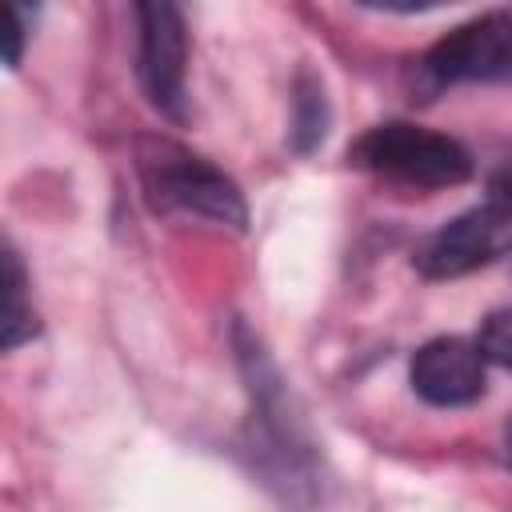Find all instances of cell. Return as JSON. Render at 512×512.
I'll list each match as a JSON object with an SVG mask.
<instances>
[{"instance_id": "6da1fadb", "label": "cell", "mask_w": 512, "mask_h": 512, "mask_svg": "<svg viewBox=\"0 0 512 512\" xmlns=\"http://www.w3.org/2000/svg\"><path fill=\"white\" fill-rule=\"evenodd\" d=\"M136 172H140L144 200L152 204V212L192 216V220L244 232L248 208L232 176H224L216 164L188 152L184 144L164 140V136H144L136 144Z\"/></svg>"}, {"instance_id": "7a4b0ae2", "label": "cell", "mask_w": 512, "mask_h": 512, "mask_svg": "<svg viewBox=\"0 0 512 512\" xmlns=\"http://www.w3.org/2000/svg\"><path fill=\"white\" fill-rule=\"evenodd\" d=\"M348 160L364 172H376L412 188H452L472 176V156L460 140L408 120H388L368 128L352 144Z\"/></svg>"}, {"instance_id": "3957f363", "label": "cell", "mask_w": 512, "mask_h": 512, "mask_svg": "<svg viewBox=\"0 0 512 512\" xmlns=\"http://www.w3.org/2000/svg\"><path fill=\"white\" fill-rule=\"evenodd\" d=\"M136 28H140L136 76H140L148 104L168 120H184V108H188V28H184L180 8L164 4V0L136 4Z\"/></svg>"}, {"instance_id": "277c9868", "label": "cell", "mask_w": 512, "mask_h": 512, "mask_svg": "<svg viewBox=\"0 0 512 512\" xmlns=\"http://www.w3.org/2000/svg\"><path fill=\"white\" fill-rule=\"evenodd\" d=\"M420 72L436 88L464 80H512V8H492L456 24L424 52Z\"/></svg>"}, {"instance_id": "5b68a950", "label": "cell", "mask_w": 512, "mask_h": 512, "mask_svg": "<svg viewBox=\"0 0 512 512\" xmlns=\"http://www.w3.org/2000/svg\"><path fill=\"white\" fill-rule=\"evenodd\" d=\"M504 252H512V216L492 204H480L432 232L416 252V268L428 280H452L500 260Z\"/></svg>"}, {"instance_id": "8992f818", "label": "cell", "mask_w": 512, "mask_h": 512, "mask_svg": "<svg viewBox=\"0 0 512 512\" xmlns=\"http://www.w3.org/2000/svg\"><path fill=\"white\" fill-rule=\"evenodd\" d=\"M484 356L476 348V340L464 336H436L424 348H416L408 380L416 388L420 400L436 404V408H464L472 400L484 396Z\"/></svg>"}, {"instance_id": "52a82bcc", "label": "cell", "mask_w": 512, "mask_h": 512, "mask_svg": "<svg viewBox=\"0 0 512 512\" xmlns=\"http://www.w3.org/2000/svg\"><path fill=\"white\" fill-rule=\"evenodd\" d=\"M328 132V96L320 76L308 68L296 76V100H292V144L296 152H312Z\"/></svg>"}, {"instance_id": "ba28073f", "label": "cell", "mask_w": 512, "mask_h": 512, "mask_svg": "<svg viewBox=\"0 0 512 512\" xmlns=\"http://www.w3.org/2000/svg\"><path fill=\"white\" fill-rule=\"evenodd\" d=\"M4 280H8V288H4V352H12L24 340H32L36 328H40L36 324V308L28 300V276H24V268H20L12 248L4 252Z\"/></svg>"}, {"instance_id": "9c48e42d", "label": "cell", "mask_w": 512, "mask_h": 512, "mask_svg": "<svg viewBox=\"0 0 512 512\" xmlns=\"http://www.w3.org/2000/svg\"><path fill=\"white\" fill-rule=\"evenodd\" d=\"M476 348H480L484 360H492L500 368H512V308H500L480 324Z\"/></svg>"}, {"instance_id": "30bf717a", "label": "cell", "mask_w": 512, "mask_h": 512, "mask_svg": "<svg viewBox=\"0 0 512 512\" xmlns=\"http://www.w3.org/2000/svg\"><path fill=\"white\" fill-rule=\"evenodd\" d=\"M484 204H492V208H500L504 216H512V160H504L500 172L492 176V184H488V200H484Z\"/></svg>"}, {"instance_id": "8fae6325", "label": "cell", "mask_w": 512, "mask_h": 512, "mask_svg": "<svg viewBox=\"0 0 512 512\" xmlns=\"http://www.w3.org/2000/svg\"><path fill=\"white\" fill-rule=\"evenodd\" d=\"M4 60H8V68H16L20 64V48H24V8L20 4H12L8 8V32H4Z\"/></svg>"}, {"instance_id": "7c38bea8", "label": "cell", "mask_w": 512, "mask_h": 512, "mask_svg": "<svg viewBox=\"0 0 512 512\" xmlns=\"http://www.w3.org/2000/svg\"><path fill=\"white\" fill-rule=\"evenodd\" d=\"M504 460H508V468H512V420H508V428H504Z\"/></svg>"}]
</instances>
